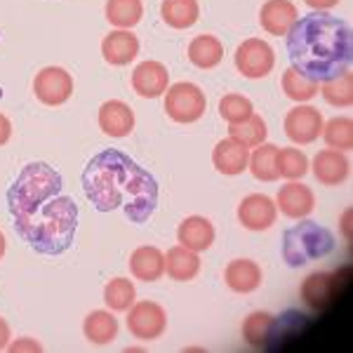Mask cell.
Wrapping results in <instances>:
<instances>
[{"mask_svg":"<svg viewBox=\"0 0 353 353\" xmlns=\"http://www.w3.org/2000/svg\"><path fill=\"white\" fill-rule=\"evenodd\" d=\"M137 299V290L134 283L128 278H113L106 283L104 288V304L109 306L113 313H123L134 304Z\"/></svg>","mask_w":353,"mask_h":353,"instance_id":"33","label":"cell"},{"mask_svg":"<svg viewBox=\"0 0 353 353\" xmlns=\"http://www.w3.org/2000/svg\"><path fill=\"white\" fill-rule=\"evenodd\" d=\"M323 132V113L313 106L299 104L288 111L285 134L294 144H313Z\"/></svg>","mask_w":353,"mask_h":353,"instance_id":"12","label":"cell"},{"mask_svg":"<svg viewBox=\"0 0 353 353\" xmlns=\"http://www.w3.org/2000/svg\"><path fill=\"white\" fill-rule=\"evenodd\" d=\"M10 134H12V123L8 121V116H5V113H0V146L8 144Z\"/></svg>","mask_w":353,"mask_h":353,"instance_id":"39","label":"cell"},{"mask_svg":"<svg viewBox=\"0 0 353 353\" xmlns=\"http://www.w3.org/2000/svg\"><path fill=\"white\" fill-rule=\"evenodd\" d=\"M205 109H208V99L198 85L174 83L170 85V90H165V113L174 123L189 125L201 121Z\"/></svg>","mask_w":353,"mask_h":353,"instance_id":"7","label":"cell"},{"mask_svg":"<svg viewBox=\"0 0 353 353\" xmlns=\"http://www.w3.org/2000/svg\"><path fill=\"white\" fill-rule=\"evenodd\" d=\"M278 208L264 193H250L238 205V221L248 231H266L276 224Z\"/></svg>","mask_w":353,"mask_h":353,"instance_id":"11","label":"cell"},{"mask_svg":"<svg viewBox=\"0 0 353 353\" xmlns=\"http://www.w3.org/2000/svg\"><path fill=\"white\" fill-rule=\"evenodd\" d=\"M276 66V54L273 48L261 38H248L245 43L238 45L236 50V68L243 73L245 78H264L269 76Z\"/></svg>","mask_w":353,"mask_h":353,"instance_id":"9","label":"cell"},{"mask_svg":"<svg viewBox=\"0 0 353 353\" xmlns=\"http://www.w3.org/2000/svg\"><path fill=\"white\" fill-rule=\"evenodd\" d=\"M201 8H198V0H163L161 5V17L168 26L176 28V31H184L191 28L198 21Z\"/></svg>","mask_w":353,"mask_h":353,"instance_id":"26","label":"cell"},{"mask_svg":"<svg viewBox=\"0 0 353 353\" xmlns=\"http://www.w3.org/2000/svg\"><path fill=\"white\" fill-rule=\"evenodd\" d=\"M224 281L233 292L250 294L261 285V269L252 259H233L231 264H226Z\"/></svg>","mask_w":353,"mask_h":353,"instance_id":"22","label":"cell"},{"mask_svg":"<svg viewBox=\"0 0 353 353\" xmlns=\"http://www.w3.org/2000/svg\"><path fill=\"white\" fill-rule=\"evenodd\" d=\"M254 113V106L248 97L243 94H226L219 99V116L226 123H241L245 118H250Z\"/></svg>","mask_w":353,"mask_h":353,"instance_id":"36","label":"cell"},{"mask_svg":"<svg viewBox=\"0 0 353 353\" xmlns=\"http://www.w3.org/2000/svg\"><path fill=\"white\" fill-rule=\"evenodd\" d=\"M8 349L10 351H43V346L38 344L36 339L24 337V339H19V341H12V344H8Z\"/></svg>","mask_w":353,"mask_h":353,"instance_id":"37","label":"cell"},{"mask_svg":"<svg viewBox=\"0 0 353 353\" xmlns=\"http://www.w3.org/2000/svg\"><path fill=\"white\" fill-rule=\"evenodd\" d=\"M330 106H337V109H346L353 104V78H351V68L349 71H341L339 76H332L327 81L321 83L318 90Z\"/></svg>","mask_w":353,"mask_h":353,"instance_id":"29","label":"cell"},{"mask_svg":"<svg viewBox=\"0 0 353 353\" xmlns=\"http://www.w3.org/2000/svg\"><path fill=\"white\" fill-rule=\"evenodd\" d=\"M332 250H334L332 231H327L325 226L316 224V221L301 219L297 226H292V229L283 233V259L292 269L327 257Z\"/></svg>","mask_w":353,"mask_h":353,"instance_id":"5","label":"cell"},{"mask_svg":"<svg viewBox=\"0 0 353 353\" xmlns=\"http://www.w3.org/2000/svg\"><path fill=\"white\" fill-rule=\"evenodd\" d=\"M176 241H179L181 248L193 250V252H205V250L212 248L214 243V226L210 219L205 217H186L176 229Z\"/></svg>","mask_w":353,"mask_h":353,"instance_id":"19","label":"cell"},{"mask_svg":"<svg viewBox=\"0 0 353 353\" xmlns=\"http://www.w3.org/2000/svg\"><path fill=\"white\" fill-rule=\"evenodd\" d=\"M5 250H8V241H5V236H3V231H0V259H3V254H5Z\"/></svg>","mask_w":353,"mask_h":353,"instance_id":"41","label":"cell"},{"mask_svg":"<svg viewBox=\"0 0 353 353\" xmlns=\"http://www.w3.org/2000/svg\"><path fill=\"white\" fill-rule=\"evenodd\" d=\"M323 139L334 151H351L353 146V121L349 116H337L323 123Z\"/></svg>","mask_w":353,"mask_h":353,"instance_id":"34","label":"cell"},{"mask_svg":"<svg viewBox=\"0 0 353 353\" xmlns=\"http://www.w3.org/2000/svg\"><path fill=\"white\" fill-rule=\"evenodd\" d=\"M283 92H285L290 99L297 101V104H306V101H311L313 97L318 94V90H321V83L313 81V78L304 76L301 71H297L294 66H290L285 73H283Z\"/></svg>","mask_w":353,"mask_h":353,"instance_id":"28","label":"cell"},{"mask_svg":"<svg viewBox=\"0 0 353 353\" xmlns=\"http://www.w3.org/2000/svg\"><path fill=\"white\" fill-rule=\"evenodd\" d=\"M59 191L61 174L52 165L43 161L28 163L8 189V208L12 217H24V214L36 212L50 198L59 196Z\"/></svg>","mask_w":353,"mask_h":353,"instance_id":"4","label":"cell"},{"mask_svg":"<svg viewBox=\"0 0 353 353\" xmlns=\"http://www.w3.org/2000/svg\"><path fill=\"white\" fill-rule=\"evenodd\" d=\"M101 54L113 66H125L139 54V38L130 28H118L104 36L101 41Z\"/></svg>","mask_w":353,"mask_h":353,"instance_id":"17","label":"cell"},{"mask_svg":"<svg viewBox=\"0 0 353 353\" xmlns=\"http://www.w3.org/2000/svg\"><path fill=\"white\" fill-rule=\"evenodd\" d=\"M170 83L168 68L161 61H141L137 64V68L132 71V90L144 99H156V97L165 94Z\"/></svg>","mask_w":353,"mask_h":353,"instance_id":"14","label":"cell"},{"mask_svg":"<svg viewBox=\"0 0 353 353\" xmlns=\"http://www.w3.org/2000/svg\"><path fill=\"white\" fill-rule=\"evenodd\" d=\"M78 205L71 196H54L36 212L14 217V231L28 248L41 254H61L73 245Z\"/></svg>","mask_w":353,"mask_h":353,"instance_id":"3","label":"cell"},{"mask_svg":"<svg viewBox=\"0 0 353 353\" xmlns=\"http://www.w3.org/2000/svg\"><path fill=\"white\" fill-rule=\"evenodd\" d=\"M276 208L290 219H306L316 208V196H313L309 186L294 179L278 191Z\"/></svg>","mask_w":353,"mask_h":353,"instance_id":"13","label":"cell"},{"mask_svg":"<svg viewBox=\"0 0 353 353\" xmlns=\"http://www.w3.org/2000/svg\"><path fill=\"white\" fill-rule=\"evenodd\" d=\"M141 0H106V21L118 28H134L141 21Z\"/></svg>","mask_w":353,"mask_h":353,"instance_id":"30","label":"cell"},{"mask_svg":"<svg viewBox=\"0 0 353 353\" xmlns=\"http://www.w3.org/2000/svg\"><path fill=\"white\" fill-rule=\"evenodd\" d=\"M250 161V149L245 144H241L238 139H221L212 151V163L217 168V172L226 174V176H236L245 172Z\"/></svg>","mask_w":353,"mask_h":353,"instance_id":"18","label":"cell"},{"mask_svg":"<svg viewBox=\"0 0 353 353\" xmlns=\"http://www.w3.org/2000/svg\"><path fill=\"white\" fill-rule=\"evenodd\" d=\"M83 189L94 210L113 212L123 208L125 217L134 224L149 221L158 208L156 176L116 149H104L90 158L83 170Z\"/></svg>","mask_w":353,"mask_h":353,"instance_id":"1","label":"cell"},{"mask_svg":"<svg viewBox=\"0 0 353 353\" xmlns=\"http://www.w3.org/2000/svg\"><path fill=\"white\" fill-rule=\"evenodd\" d=\"M273 325H276V318L271 313L264 311H254L245 318L243 323V339L250 349L261 351V349H269V341H271V332Z\"/></svg>","mask_w":353,"mask_h":353,"instance_id":"24","label":"cell"},{"mask_svg":"<svg viewBox=\"0 0 353 353\" xmlns=\"http://www.w3.org/2000/svg\"><path fill=\"white\" fill-rule=\"evenodd\" d=\"M128 330L134 339L153 341L168 330V313L156 301H137L128 309Z\"/></svg>","mask_w":353,"mask_h":353,"instance_id":"8","label":"cell"},{"mask_svg":"<svg viewBox=\"0 0 353 353\" xmlns=\"http://www.w3.org/2000/svg\"><path fill=\"white\" fill-rule=\"evenodd\" d=\"M33 94L45 106H61L73 94V78L61 66H45L33 78Z\"/></svg>","mask_w":353,"mask_h":353,"instance_id":"10","label":"cell"},{"mask_svg":"<svg viewBox=\"0 0 353 353\" xmlns=\"http://www.w3.org/2000/svg\"><path fill=\"white\" fill-rule=\"evenodd\" d=\"M99 128L106 137L121 139L134 130V111L125 101L111 99L99 106Z\"/></svg>","mask_w":353,"mask_h":353,"instance_id":"16","label":"cell"},{"mask_svg":"<svg viewBox=\"0 0 353 353\" xmlns=\"http://www.w3.org/2000/svg\"><path fill=\"white\" fill-rule=\"evenodd\" d=\"M276 153H278V146H273V144L254 146V151L250 153V161H248V168L254 179L276 181L278 176H281L278 174V168H276Z\"/></svg>","mask_w":353,"mask_h":353,"instance_id":"31","label":"cell"},{"mask_svg":"<svg viewBox=\"0 0 353 353\" xmlns=\"http://www.w3.org/2000/svg\"><path fill=\"white\" fill-rule=\"evenodd\" d=\"M349 276H351L349 266H344L341 271H334V273H321V271L311 273V276H306V281L301 283V290H299L301 301L316 313L327 311L330 306L334 304V299L341 294V290L346 288Z\"/></svg>","mask_w":353,"mask_h":353,"instance_id":"6","label":"cell"},{"mask_svg":"<svg viewBox=\"0 0 353 353\" xmlns=\"http://www.w3.org/2000/svg\"><path fill=\"white\" fill-rule=\"evenodd\" d=\"M276 168H278V174L281 176L294 181V179H301V176L309 172V158H306L304 151H299V149H278Z\"/></svg>","mask_w":353,"mask_h":353,"instance_id":"35","label":"cell"},{"mask_svg":"<svg viewBox=\"0 0 353 353\" xmlns=\"http://www.w3.org/2000/svg\"><path fill=\"white\" fill-rule=\"evenodd\" d=\"M85 339L94 346H104L116 339L118 334V321L111 311H92L83 321Z\"/></svg>","mask_w":353,"mask_h":353,"instance_id":"25","label":"cell"},{"mask_svg":"<svg viewBox=\"0 0 353 353\" xmlns=\"http://www.w3.org/2000/svg\"><path fill=\"white\" fill-rule=\"evenodd\" d=\"M304 3L309 5L311 10H316V12H327L334 5H339V0H304Z\"/></svg>","mask_w":353,"mask_h":353,"instance_id":"38","label":"cell"},{"mask_svg":"<svg viewBox=\"0 0 353 353\" xmlns=\"http://www.w3.org/2000/svg\"><path fill=\"white\" fill-rule=\"evenodd\" d=\"M285 38L292 66L313 81L323 83L341 71H349L353 38L346 19L313 10L294 21Z\"/></svg>","mask_w":353,"mask_h":353,"instance_id":"2","label":"cell"},{"mask_svg":"<svg viewBox=\"0 0 353 353\" xmlns=\"http://www.w3.org/2000/svg\"><path fill=\"white\" fill-rule=\"evenodd\" d=\"M130 271H132L137 281L156 283L165 273V254L153 245H141L130 257Z\"/></svg>","mask_w":353,"mask_h":353,"instance_id":"21","label":"cell"},{"mask_svg":"<svg viewBox=\"0 0 353 353\" xmlns=\"http://www.w3.org/2000/svg\"><path fill=\"white\" fill-rule=\"evenodd\" d=\"M313 174L321 181L323 186H339L341 181L349 176V158L344 156V151H321L316 158H313Z\"/></svg>","mask_w":353,"mask_h":353,"instance_id":"20","label":"cell"},{"mask_svg":"<svg viewBox=\"0 0 353 353\" xmlns=\"http://www.w3.org/2000/svg\"><path fill=\"white\" fill-rule=\"evenodd\" d=\"M8 344H10V325L5 318H0V351L8 349Z\"/></svg>","mask_w":353,"mask_h":353,"instance_id":"40","label":"cell"},{"mask_svg":"<svg viewBox=\"0 0 353 353\" xmlns=\"http://www.w3.org/2000/svg\"><path fill=\"white\" fill-rule=\"evenodd\" d=\"M198 271H201V259H198V252L181 248V245L168 250V254H165V273H168L172 281L189 283V281H193V278L198 276Z\"/></svg>","mask_w":353,"mask_h":353,"instance_id":"23","label":"cell"},{"mask_svg":"<svg viewBox=\"0 0 353 353\" xmlns=\"http://www.w3.org/2000/svg\"><path fill=\"white\" fill-rule=\"evenodd\" d=\"M299 19V12L290 0H266L259 10V24L271 36H288L294 21Z\"/></svg>","mask_w":353,"mask_h":353,"instance_id":"15","label":"cell"},{"mask_svg":"<svg viewBox=\"0 0 353 353\" xmlns=\"http://www.w3.org/2000/svg\"><path fill=\"white\" fill-rule=\"evenodd\" d=\"M189 59L198 68H214L224 59V45L214 36H208V33L196 36L189 45Z\"/></svg>","mask_w":353,"mask_h":353,"instance_id":"27","label":"cell"},{"mask_svg":"<svg viewBox=\"0 0 353 353\" xmlns=\"http://www.w3.org/2000/svg\"><path fill=\"white\" fill-rule=\"evenodd\" d=\"M266 134H269L266 132V123H264V118L257 116V113H252V116L245 118L241 123L229 125V137L238 139L241 144L248 146V149H254V146L264 144Z\"/></svg>","mask_w":353,"mask_h":353,"instance_id":"32","label":"cell"}]
</instances>
